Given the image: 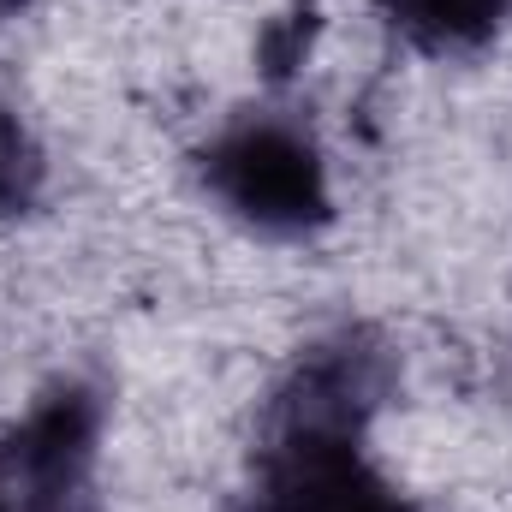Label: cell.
<instances>
[{
  "instance_id": "obj_8",
  "label": "cell",
  "mask_w": 512,
  "mask_h": 512,
  "mask_svg": "<svg viewBox=\"0 0 512 512\" xmlns=\"http://www.w3.org/2000/svg\"><path fill=\"white\" fill-rule=\"evenodd\" d=\"M0 512H12V507H6V495H0Z\"/></svg>"
},
{
  "instance_id": "obj_4",
  "label": "cell",
  "mask_w": 512,
  "mask_h": 512,
  "mask_svg": "<svg viewBox=\"0 0 512 512\" xmlns=\"http://www.w3.org/2000/svg\"><path fill=\"white\" fill-rule=\"evenodd\" d=\"M376 12L411 54L465 60V54H483L501 36L512 0H376Z\"/></svg>"
},
{
  "instance_id": "obj_3",
  "label": "cell",
  "mask_w": 512,
  "mask_h": 512,
  "mask_svg": "<svg viewBox=\"0 0 512 512\" xmlns=\"http://www.w3.org/2000/svg\"><path fill=\"white\" fill-rule=\"evenodd\" d=\"M108 405L90 382H54L0 441V495L12 512H96L90 477Z\"/></svg>"
},
{
  "instance_id": "obj_2",
  "label": "cell",
  "mask_w": 512,
  "mask_h": 512,
  "mask_svg": "<svg viewBox=\"0 0 512 512\" xmlns=\"http://www.w3.org/2000/svg\"><path fill=\"white\" fill-rule=\"evenodd\" d=\"M399 387V358L376 328H334L310 340L262 411V441H364Z\"/></svg>"
},
{
  "instance_id": "obj_6",
  "label": "cell",
  "mask_w": 512,
  "mask_h": 512,
  "mask_svg": "<svg viewBox=\"0 0 512 512\" xmlns=\"http://www.w3.org/2000/svg\"><path fill=\"white\" fill-rule=\"evenodd\" d=\"M316 30H322L316 0H286V6L262 24V36H256V66H262V78H268V84L298 78V66H304L310 48H316Z\"/></svg>"
},
{
  "instance_id": "obj_1",
  "label": "cell",
  "mask_w": 512,
  "mask_h": 512,
  "mask_svg": "<svg viewBox=\"0 0 512 512\" xmlns=\"http://www.w3.org/2000/svg\"><path fill=\"white\" fill-rule=\"evenodd\" d=\"M197 179L256 239H316L334 227L322 143L280 114H239L197 149Z\"/></svg>"
},
{
  "instance_id": "obj_5",
  "label": "cell",
  "mask_w": 512,
  "mask_h": 512,
  "mask_svg": "<svg viewBox=\"0 0 512 512\" xmlns=\"http://www.w3.org/2000/svg\"><path fill=\"white\" fill-rule=\"evenodd\" d=\"M42 191H48V155H42L30 120L0 102V221L36 215Z\"/></svg>"
},
{
  "instance_id": "obj_7",
  "label": "cell",
  "mask_w": 512,
  "mask_h": 512,
  "mask_svg": "<svg viewBox=\"0 0 512 512\" xmlns=\"http://www.w3.org/2000/svg\"><path fill=\"white\" fill-rule=\"evenodd\" d=\"M18 6H24V0H0V18H6V12H18Z\"/></svg>"
}]
</instances>
